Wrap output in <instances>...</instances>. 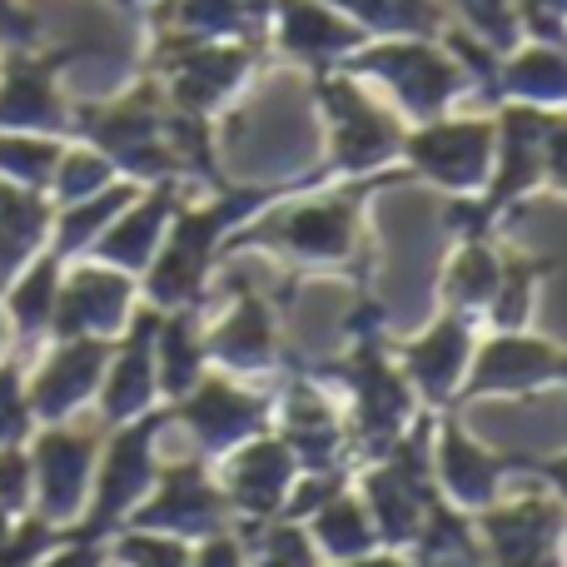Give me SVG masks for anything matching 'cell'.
Wrapping results in <instances>:
<instances>
[{
  "label": "cell",
  "instance_id": "6da1fadb",
  "mask_svg": "<svg viewBox=\"0 0 567 567\" xmlns=\"http://www.w3.org/2000/svg\"><path fill=\"white\" fill-rule=\"evenodd\" d=\"M65 110L55 95V60L10 55L0 75V130H60Z\"/></svg>",
  "mask_w": 567,
  "mask_h": 567
},
{
  "label": "cell",
  "instance_id": "7a4b0ae2",
  "mask_svg": "<svg viewBox=\"0 0 567 567\" xmlns=\"http://www.w3.org/2000/svg\"><path fill=\"white\" fill-rule=\"evenodd\" d=\"M50 225V209L35 189L0 179V289L30 265Z\"/></svg>",
  "mask_w": 567,
  "mask_h": 567
},
{
  "label": "cell",
  "instance_id": "3957f363",
  "mask_svg": "<svg viewBox=\"0 0 567 567\" xmlns=\"http://www.w3.org/2000/svg\"><path fill=\"white\" fill-rule=\"evenodd\" d=\"M55 293H60V279H55V255H40L35 265L25 269L20 279L6 284V319L16 323L20 333H35L50 323L55 313Z\"/></svg>",
  "mask_w": 567,
  "mask_h": 567
},
{
  "label": "cell",
  "instance_id": "277c9868",
  "mask_svg": "<svg viewBox=\"0 0 567 567\" xmlns=\"http://www.w3.org/2000/svg\"><path fill=\"white\" fill-rule=\"evenodd\" d=\"M55 165H60V145L40 140L35 130H6L0 135V179H10V185L40 189L55 179Z\"/></svg>",
  "mask_w": 567,
  "mask_h": 567
},
{
  "label": "cell",
  "instance_id": "5b68a950",
  "mask_svg": "<svg viewBox=\"0 0 567 567\" xmlns=\"http://www.w3.org/2000/svg\"><path fill=\"white\" fill-rule=\"evenodd\" d=\"M25 423V399H20V383H16V369H0V443L16 439V429Z\"/></svg>",
  "mask_w": 567,
  "mask_h": 567
},
{
  "label": "cell",
  "instance_id": "8992f818",
  "mask_svg": "<svg viewBox=\"0 0 567 567\" xmlns=\"http://www.w3.org/2000/svg\"><path fill=\"white\" fill-rule=\"evenodd\" d=\"M6 343H10V319H6V309H0V353H6Z\"/></svg>",
  "mask_w": 567,
  "mask_h": 567
},
{
  "label": "cell",
  "instance_id": "52a82bcc",
  "mask_svg": "<svg viewBox=\"0 0 567 567\" xmlns=\"http://www.w3.org/2000/svg\"><path fill=\"white\" fill-rule=\"evenodd\" d=\"M6 533H10V518H6V508H0V538H6Z\"/></svg>",
  "mask_w": 567,
  "mask_h": 567
}]
</instances>
